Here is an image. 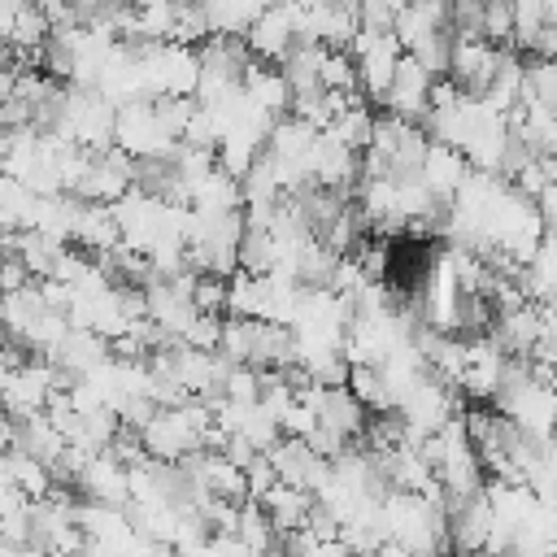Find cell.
Wrapping results in <instances>:
<instances>
[{
	"label": "cell",
	"instance_id": "cell-1",
	"mask_svg": "<svg viewBox=\"0 0 557 557\" xmlns=\"http://www.w3.org/2000/svg\"><path fill=\"white\" fill-rule=\"evenodd\" d=\"M117 100L104 96L100 87H83V83H70V100H65V117H61V131L70 144L78 148H109L113 135H117Z\"/></svg>",
	"mask_w": 557,
	"mask_h": 557
},
{
	"label": "cell",
	"instance_id": "cell-2",
	"mask_svg": "<svg viewBox=\"0 0 557 557\" xmlns=\"http://www.w3.org/2000/svg\"><path fill=\"white\" fill-rule=\"evenodd\" d=\"M135 165L139 157H131L126 148L109 144V148H87V170L74 196L83 200H100V205H117L131 187H135Z\"/></svg>",
	"mask_w": 557,
	"mask_h": 557
},
{
	"label": "cell",
	"instance_id": "cell-3",
	"mask_svg": "<svg viewBox=\"0 0 557 557\" xmlns=\"http://www.w3.org/2000/svg\"><path fill=\"white\" fill-rule=\"evenodd\" d=\"M113 144L126 148L131 157H165V152H174L183 139H174V135L165 131V122L157 117V104H152L148 96H139V100H126V104L117 109V135H113Z\"/></svg>",
	"mask_w": 557,
	"mask_h": 557
},
{
	"label": "cell",
	"instance_id": "cell-4",
	"mask_svg": "<svg viewBox=\"0 0 557 557\" xmlns=\"http://www.w3.org/2000/svg\"><path fill=\"white\" fill-rule=\"evenodd\" d=\"M300 13H305V0H274V4L261 9V17L244 35L248 48L257 52V61L278 65L296 48V39H300Z\"/></svg>",
	"mask_w": 557,
	"mask_h": 557
},
{
	"label": "cell",
	"instance_id": "cell-5",
	"mask_svg": "<svg viewBox=\"0 0 557 557\" xmlns=\"http://www.w3.org/2000/svg\"><path fill=\"white\" fill-rule=\"evenodd\" d=\"M57 387H61V379L48 357H35L26 366H4V413L9 418L44 413Z\"/></svg>",
	"mask_w": 557,
	"mask_h": 557
},
{
	"label": "cell",
	"instance_id": "cell-6",
	"mask_svg": "<svg viewBox=\"0 0 557 557\" xmlns=\"http://www.w3.org/2000/svg\"><path fill=\"white\" fill-rule=\"evenodd\" d=\"M431 91H435V74L413 57L405 52L400 65H396V78L383 96V109L396 113V117H409V122H422L426 109H431Z\"/></svg>",
	"mask_w": 557,
	"mask_h": 557
},
{
	"label": "cell",
	"instance_id": "cell-7",
	"mask_svg": "<svg viewBox=\"0 0 557 557\" xmlns=\"http://www.w3.org/2000/svg\"><path fill=\"white\" fill-rule=\"evenodd\" d=\"M357 30H361L357 0H322V4H305L300 13V39H318L326 48H352Z\"/></svg>",
	"mask_w": 557,
	"mask_h": 557
},
{
	"label": "cell",
	"instance_id": "cell-8",
	"mask_svg": "<svg viewBox=\"0 0 557 557\" xmlns=\"http://www.w3.org/2000/svg\"><path fill=\"white\" fill-rule=\"evenodd\" d=\"M74 487L87 500H104V505H131V466L113 453H96L83 461Z\"/></svg>",
	"mask_w": 557,
	"mask_h": 557
},
{
	"label": "cell",
	"instance_id": "cell-9",
	"mask_svg": "<svg viewBox=\"0 0 557 557\" xmlns=\"http://www.w3.org/2000/svg\"><path fill=\"white\" fill-rule=\"evenodd\" d=\"M492 339H496L509 357H531L535 344L544 339L540 300H527V305H513V309H496V318H492Z\"/></svg>",
	"mask_w": 557,
	"mask_h": 557
},
{
	"label": "cell",
	"instance_id": "cell-10",
	"mask_svg": "<svg viewBox=\"0 0 557 557\" xmlns=\"http://www.w3.org/2000/svg\"><path fill=\"white\" fill-rule=\"evenodd\" d=\"M261 509L270 513V522L278 527V535H287V531H300V527H309V518H313V509H318V496L309 492V487H296V483H274L265 496H261Z\"/></svg>",
	"mask_w": 557,
	"mask_h": 557
},
{
	"label": "cell",
	"instance_id": "cell-11",
	"mask_svg": "<svg viewBox=\"0 0 557 557\" xmlns=\"http://www.w3.org/2000/svg\"><path fill=\"white\" fill-rule=\"evenodd\" d=\"M470 157L461 152V148H453V144H431V152H426V161H422V183L440 196V200H453L457 196V187L470 178Z\"/></svg>",
	"mask_w": 557,
	"mask_h": 557
},
{
	"label": "cell",
	"instance_id": "cell-12",
	"mask_svg": "<svg viewBox=\"0 0 557 557\" xmlns=\"http://www.w3.org/2000/svg\"><path fill=\"white\" fill-rule=\"evenodd\" d=\"M244 91H248V100L261 104L270 117H287V113H292V83H287L283 70L270 65V61H252V70H248V78H244Z\"/></svg>",
	"mask_w": 557,
	"mask_h": 557
},
{
	"label": "cell",
	"instance_id": "cell-13",
	"mask_svg": "<svg viewBox=\"0 0 557 557\" xmlns=\"http://www.w3.org/2000/svg\"><path fill=\"white\" fill-rule=\"evenodd\" d=\"M322 61H326V44H318V39H296V48L278 61L283 78L292 83V96L322 91Z\"/></svg>",
	"mask_w": 557,
	"mask_h": 557
},
{
	"label": "cell",
	"instance_id": "cell-14",
	"mask_svg": "<svg viewBox=\"0 0 557 557\" xmlns=\"http://www.w3.org/2000/svg\"><path fill=\"white\" fill-rule=\"evenodd\" d=\"M4 483L22 487L30 500H39V496H48L57 487L52 466L39 461V457H30V453H17V448H4Z\"/></svg>",
	"mask_w": 557,
	"mask_h": 557
},
{
	"label": "cell",
	"instance_id": "cell-15",
	"mask_svg": "<svg viewBox=\"0 0 557 557\" xmlns=\"http://www.w3.org/2000/svg\"><path fill=\"white\" fill-rule=\"evenodd\" d=\"M283 261L278 252V239L270 226H248L244 231V244H239V270L244 274H274Z\"/></svg>",
	"mask_w": 557,
	"mask_h": 557
},
{
	"label": "cell",
	"instance_id": "cell-16",
	"mask_svg": "<svg viewBox=\"0 0 557 557\" xmlns=\"http://www.w3.org/2000/svg\"><path fill=\"white\" fill-rule=\"evenodd\" d=\"M374 122H379V113H370V100H352V104L331 122V135H335L339 144H348L352 152H366V148L374 144Z\"/></svg>",
	"mask_w": 557,
	"mask_h": 557
},
{
	"label": "cell",
	"instance_id": "cell-17",
	"mask_svg": "<svg viewBox=\"0 0 557 557\" xmlns=\"http://www.w3.org/2000/svg\"><path fill=\"white\" fill-rule=\"evenodd\" d=\"M527 487H531L540 500H557V435L544 440L540 457L531 461V470H527Z\"/></svg>",
	"mask_w": 557,
	"mask_h": 557
},
{
	"label": "cell",
	"instance_id": "cell-18",
	"mask_svg": "<svg viewBox=\"0 0 557 557\" xmlns=\"http://www.w3.org/2000/svg\"><path fill=\"white\" fill-rule=\"evenodd\" d=\"M409 0H357V13H361V26H370V30H396V17H400V9H405Z\"/></svg>",
	"mask_w": 557,
	"mask_h": 557
},
{
	"label": "cell",
	"instance_id": "cell-19",
	"mask_svg": "<svg viewBox=\"0 0 557 557\" xmlns=\"http://www.w3.org/2000/svg\"><path fill=\"white\" fill-rule=\"evenodd\" d=\"M483 39L487 44H513V0H487Z\"/></svg>",
	"mask_w": 557,
	"mask_h": 557
},
{
	"label": "cell",
	"instance_id": "cell-20",
	"mask_svg": "<svg viewBox=\"0 0 557 557\" xmlns=\"http://www.w3.org/2000/svg\"><path fill=\"white\" fill-rule=\"evenodd\" d=\"M535 205H540L544 231H548V235H557V183H548V187L540 191V200H535Z\"/></svg>",
	"mask_w": 557,
	"mask_h": 557
},
{
	"label": "cell",
	"instance_id": "cell-21",
	"mask_svg": "<svg viewBox=\"0 0 557 557\" xmlns=\"http://www.w3.org/2000/svg\"><path fill=\"white\" fill-rule=\"evenodd\" d=\"M374 557H418V553H409V548H405V544H392V540H383V544H379V553H374Z\"/></svg>",
	"mask_w": 557,
	"mask_h": 557
},
{
	"label": "cell",
	"instance_id": "cell-22",
	"mask_svg": "<svg viewBox=\"0 0 557 557\" xmlns=\"http://www.w3.org/2000/svg\"><path fill=\"white\" fill-rule=\"evenodd\" d=\"M144 4H152V0H135V9H144Z\"/></svg>",
	"mask_w": 557,
	"mask_h": 557
}]
</instances>
